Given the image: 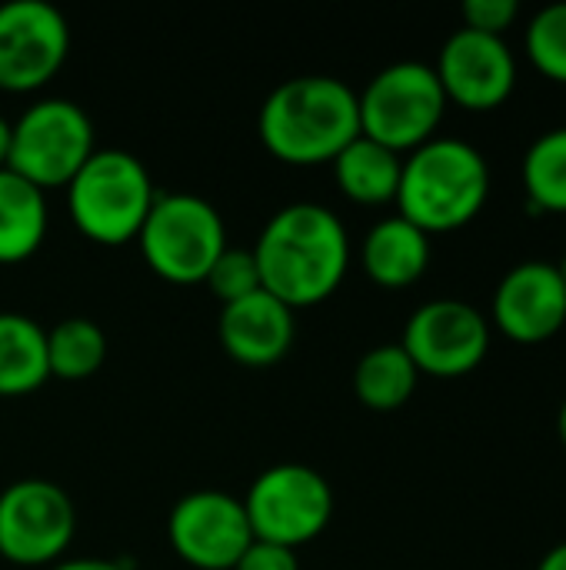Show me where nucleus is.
<instances>
[{
  "label": "nucleus",
  "mask_w": 566,
  "mask_h": 570,
  "mask_svg": "<svg viewBox=\"0 0 566 570\" xmlns=\"http://www.w3.org/2000/svg\"><path fill=\"white\" fill-rule=\"evenodd\" d=\"M47 237V197L40 187L0 170V264H20L40 250Z\"/></svg>",
  "instance_id": "17"
},
{
  "label": "nucleus",
  "mask_w": 566,
  "mask_h": 570,
  "mask_svg": "<svg viewBox=\"0 0 566 570\" xmlns=\"http://www.w3.org/2000/svg\"><path fill=\"white\" fill-rule=\"evenodd\" d=\"M10 137H13V124L0 114V170H3L7 160H10Z\"/></svg>",
  "instance_id": "29"
},
{
  "label": "nucleus",
  "mask_w": 566,
  "mask_h": 570,
  "mask_svg": "<svg viewBox=\"0 0 566 570\" xmlns=\"http://www.w3.org/2000/svg\"><path fill=\"white\" fill-rule=\"evenodd\" d=\"M47 377V331L23 314H0V397L30 394Z\"/></svg>",
  "instance_id": "19"
},
{
  "label": "nucleus",
  "mask_w": 566,
  "mask_h": 570,
  "mask_svg": "<svg viewBox=\"0 0 566 570\" xmlns=\"http://www.w3.org/2000/svg\"><path fill=\"white\" fill-rule=\"evenodd\" d=\"M494 321L517 344H540L566 324V287L554 264L524 261L494 294Z\"/></svg>",
  "instance_id": "14"
},
{
  "label": "nucleus",
  "mask_w": 566,
  "mask_h": 570,
  "mask_svg": "<svg viewBox=\"0 0 566 570\" xmlns=\"http://www.w3.org/2000/svg\"><path fill=\"white\" fill-rule=\"evenodd\" d=\"M464 27L490 37H504V30L517 20V0H467L464 3Z\"/></svg>",
  "instance_id": "25"
},
{
  "label": "nucleus",
  "mask_w": 566,
  "mask_h": 570,
  "mask_svg": "<svg viewBox=\"0 0 566 570\" xmlns=\"http://www.w3.org/2000/svg\"><path fill=\"white\" fill-rule=\"evenodd\" d=\"M70 53L63 13L43 0L0 7V90L27 94L43 87Z\"/></svg>",
  "instance_id": "10"
},
{
  "label": "nucleus",
  "mask_w": 566,
  "mask_h": 570,
  "mask_svg": "<svg viewBox=\"0 0 566 570\" xmlns=\"http://www.w3.org/2000/svg\"><path fill=\"white\" fill-rule=\"evenodd\" d=\"M203 284L214 291V297L220 304H234V301H244V297L264 291L254 250H237V247H227L217 257V264L210 267Z\"/></svg>",
  "instance_id": "24"
},
{
  "label": "nucleus",
  "mask_w": 566,
  "mask_h": 570,
  "mask_svg": "<svg viewBox=\"0 0 566 570\" xmlns=\"http://www.w3.org/2000/svg\"><path fill=\"white\" fill-rule=\"evenodd\" d=\"M147 267L170 284H203L227 250V227L214 204L193 194H163L153 200L140 234Z\"/></svg>",
  "instance_id": "5"
},
{
  "label": "nucleus",
  "mask_w": 566,
  "mask_h": 570,
  "mask_svg": "<svg viewBox=\"0 0 566 570\" xmlns=\"http://www.w3.org/2000/svg\"><path fill=\"white\" fill-rule=\"evenodd\" d=\"M173 554L197 570H234L254 544L244 504L224 491H197L173 504L167 518Z\"/></svg>",
  "instance_id": "12"
},
{
  "label": "nucleus",
  "mask_w": 566,
  "mask_h": 570,
  "mask_svg": "<svg viewBox=\"0 0 566 570\" xmlns=\"http://www.w3.org/2000/svg\"><path fill=\"white\" fill-rule=\"evenodd\" d=\"M527 53L544 77L566 83V0L534 13L527 27Z\"/></svg>",
  "instance_id": "23"
},
{
  "label": "nucleus",
  "mask_w": 566,
  "mask_h": 570,
  "mask_svg": "<svg viewBox=\"0 0 566 570\" xmlns=\"http://www.w3.org/2000/svg\"><path fill=\"white\" fill-rule=\"evenodd\" d=\"M234 570H300V564H297V551L254 541Z\"/></svg>",
  "instance_id": "26"
},
{
  "label": "nucleus",
  "mask_w": 566,
  "mask_h": 570,
  "mask_svg": "<svg viewBox=\"0 0 566 570\" xmlns=\"http://www.w3.org/2000/svg\"><path fill=\"white\" fill-rule=\"evenodd\" d=\"M524 190L534 217L566 214V127L540 134L524 157Z\"/></svg>",
  "instance_id": "22"
},
{
  "label": "nucleus",
  "mask_w": 566,
  "mask_h": 570,
  "mask_svg": "<svg viewBox=\"0 0 566 570\" xmlns=\"http://www.w3.org/2000/svg\"><path fill=\"white\" fill-rule=\"evenodd\" d=\"M400 347L420 374L464 377L487 357L490 324L464 301H430L410 314Z\"/></svg>",
  "instance_id": "11"
},
{
  "label": "nucleus",
  "mask_w": 566,
  "mask_h": 570,
  "mask_svg": "<svg viewBox=\"0 0 566 570\" xmlns=\"http://www.w3.org/2000/svg\"><path fill=\"white\" fill-rule=\"evenodd\" d=\"M257 134L264 147L290 167L334 164L337 154L360 137L357 94L337 77L284 80L260 107Z\"/></svg>",
  "instance_id": "2"
},
{
  "label": "nucleus",
  "mask_w": 566,
  "mask_h": 570,
  "mask_svg": "<svg viewBox=\"0 0 566 570\" xmlns=\"http://www.w3.org/2000/svg\"><path fill=\"white\" fill-rule=\"evenodd\" d=\"M557 431H560V441H564L566 448V401L564 407H560V417H557Z\"/></svg>",
  "instance_id": "30"
},
{
  "label": "nucleus",
  "mask_w": 566,
  "mask_h": 570,
  "mask_svg": "<svg viewBox=\"0 0 566 570\" xmlns=\"http://www.w3.org/2000/svg\"><path fill=\"white\" fill-rule=\"evenodd\" d=\"M557 274H560V281H564V287H566V254H564V261L557 264Z\"/></svg>",
  "instance_id": "31"
},
{
  "label": "nucleus",
  "mask_w": 566,
  "mask_h": 570,
  "mask_svg": "<svg viewBox=\"0 0 566 570\" xmlns=\"http://www.w3.org/2000/svg\"><path fill=\"white\" fill-rule=\"evenodd\" d=\"M220 344L244 367L277 364L297 334L294 311L267 291H257L244 301L224 304L220 311Z\"/></svg>",
  "instance_id": "15"
},
{
  "label": "nucleus",
  "mask_w": 566,
  "mask_h": 570,
  "mask_svg": "<svg viewBox=\"0 0 566 570\" xmlns=\"http://www.w3.org/2000/svg\"><path fill=\"white\" fill-rule=\"evenodd\" d=\"M260 284L290 311L327 301L350 267L344 220L324 204H290L277 210L254 247Z\"/></svg>",
  "instance_id": "1"
},
{
  "label": "nucleus",
  "mask_w": 566,
  "mask_h": 570,
  "mask_svg": "<svg viewBox=\"0 0 566 570\" xmlns=\"http://www.w3.org/2000/svg\"><path fill=\"white\" fill-rule=\"evenodd\" d=\"M537 570H566V541L564 544H557L554 551H547L544 561L537 564Z\"/></svg>",
  "instance_id": "28"
},
{
  "label": "nucleus",
  "mask_w": 566,
  "mask_h": 570,
  "mask_svg": "<svg viewBox=\"0 0 566 570\" xmlns=\"http://www.w3.org/2000/svg\"><path fill=\"white\" fill-rule=\"evenodd\" d=\"M77 514L70 498L43 481L27 478L0 491V558L17 568H43L70 548Z\"/></svg>",
  "instance_id": "9"
},
{
  "label": "nucleus",
  "mask_w": 566,
  "mask_h": 570,
  "mask_svg": "<svg viewBox=\"0 0 566 570\" xmlns=\"http://www.w3.org/2000/svg\"><path fill=\"white\" fill-rule=\"evenodd\" d=\"M400 170H404L400 154H394L390 147H384L364 134L354 144H347L334 160V177H337V187L344 190V197L367 204V207L397 200Z\"/></svg>",
  "instance_id": "18"
},
{
  "label": "nucleus",
  "mask_w": 566,
  "mask_h": 570,
  "mask_svg": "<svg viewBox=\"0 0 566 570\" xmlns=\"http://www.w3.org/2000/svg\"><path fill=\"white\" fill-rule=\"evenodd\" d=\"M107 361V334L90 317H67L47 331V367L57 381H87Z\"/></svg>",
  "instance_id": "21"
},
{
  "label": "nucleus",
  "mask_w": 566,
  "mask_h": 570,
  "mask_svg": "<svg viewBox=\"0 0 566 570\" xmlns=\"http://www.w3.org/2000/svg\"><path fill=\"white\" fill-rule=\"evenodd\" d=\"M360 261L374 284L410 287L414 281L424 277L430 264V237L397 214L370 227Z\"/></svg>",
  "instance_id": "16"
},
{
  "label": "nucleus",
  "mask_w": 566,
  "mask_h": 570,
  "mask_svg": "<svg viewBox=\"0 0 566 570\" xmlns=\"http://www.w3.org/2000/svg\"><path fill=\"white\" fill-rule=\"evenodd\" d=\"M50 570H127L120 561H103V558H77V561H60Z\"/></svg>",
  "instance_id": "27"
},
{
  "label": "nucleus",
  "mask_w": 566,
  "mask_h": 570,
  "mask_svg": "<svg viewBox=\"0 0 566 570\" xmlns=\"http://www.w3.org/2000/svg\"><path fill=\"white\" fill-rule=\"evenodd\" d=\"M93 154V124L73 100H37L20 114L7 167L40 190L67 187Z\"/></svg>",
  "instance_id": "8"
},
{
  "label": "nucleus",
  "mask_w": 566,
  "mask_h": 570,
  "mask_svg": "<svg viewBox=\"0 0 566 570\" xmlns=\"http://www.w3.org/2000/svg\"><path fill=\"white\" fill-rule=\"evenodd\" d=\"M490 194V167L484 154L457 137H434L410 150L400 170V217L430 234L470 224Z\"/></svg>",
  "instance_id": "3"
},
{
  "label": "nucleus",
  "mask_w": 566,
  "mask_h": 570,
  "mask_svg": "<svg viewBox=\"0 0 566 570\" xmlns=\"http://www.w3.org/2000/svg\"><path fill=\"white\" fill-rule=\"evenodd\" d=\"M434 73L447 94V104L454 100L467 110H494L517 83V60L504 37L460 27L440 47Z\"/></svg>",
  "instance_id": "13"
},
{
  "label": "nucleus",
  "mask_w": 566,
  "mask_h": 570,
  "mask_svg": "<svg viewBox=\"0 0 566 570\" xmlns=\"http://www.w3.org/2000/svg\"><path fill=\"white\" fill-rule=\"evenodd\" d=\"M357 104L360 134L400 154L434 140V130L440 127L447 110V94L434 67L400 60L384 67L364 87V94H357Z\"/></svg>",
  "instance_id": "6"
},
{
  "label": "nucleus",
  "mask_w": 566,
  "mask_h": 570,
  "mask_svg": "<svg viewBox=\"0 0 566 570\" xmlns=\"http://www.w3.org/2000/svg\"><path fill=\"white\" fill-rule=\"evenodd\" d=\"M420 371L400 344H380L367 351L354 371V391L370 411H397L417 391Z\"/></svg>",
  "instance_id": "20"
},
{
  "label": "nucleus",
  "mask_w": 566,
  "mask_h": 570,
  "mask_svg": "<svg viewBox=\"0 0 566 570\" xmlns=\"http://www.w3.org/2000/svg\"><path fill=\"white\" fill-rule=\"evenodd\" d=\"M153 200L157 194L143 160L127 150H93L67 184V214L73 227L103 247L133 240Z\"/></svg>",
  "instance_id": "4"
},
{
  "label": "nucleus",
  "mask_w": 566,
  "mask_h": 570,
  "mask_svg": "<svg viewBox=\"0 0 566 570\" xmlns=\"http://www.w3.org/2000/svg\"><path fill=\"white\" fill-rule=\"evenodd\" d=\"M240 504L254 541L290 551L320 538L334 518V491L327 478L304 464L267 468Z\"/></svg>",
  "instance_id": "7"
}]
</instances>
